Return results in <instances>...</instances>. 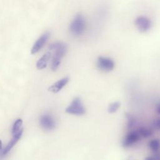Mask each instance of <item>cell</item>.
<instances>
[{
    "instance_id": "obj_5",
    "label": "cell",
    "mask_w": 160,
    "mask_h": 160,
    "mask_svg": "<svg viewBox=\"0 0 160 160\" xmlns=\"http://www.w3.org/2000/svg\"><path fill=\"white\" fill-rule=\"evenodd\" d=\"M134 24L141 32L148 31L152 27V22L149 18L144 16H139L135 19Z\"/></svg>"
},
{
    "instance_id": "obj_12",
    "label": "cell",
    "mask_w": 160,
    "mask_h": 160,
    "mask_svg": "<svg viewBox=\"0 0 160 160\" xmlns=\"http://www.w3.org/2000/svg\"><path fill=\"white\" fill-rule=\"evenodd\" d=\"M138 132L141 137H142L144 138H149L153 134L152 129L147 127H140L138 129Z\"/></svg>"
},
{
    "instance_id": "obj_6",
    "label": "cell",
    "mask_w": 160,
    "mask_h": 160,
    "mask_svg": "<svg viewBox=\"0 0 160 160\" xmlns=\"http://www.w3.org/2000/svg\"><path fill=\"white\" fill-rule=\"evenodd\" d=\"M141 139V136L138 131H132L128 133L122 141V146L124 148H129L136 142Z\"/></svg>"
},
{
    "instance_id": "obj_16",
    "label": "cell",
    "mask_w": 160,
    "mask_h": 160,
    "mask_svg": "<svg viewBox=\"0 0 160 160\" xmlns=\"http://www.w3.org/2000/svg\"><path fill=\"white\" fill-rule=\"evenodd\" d=\"M22 125V120L21 119H18L17 120H16L12 127L11 132L12 134H14L18 132L21 129Z\"/></svg>"
},
{
    "instance_id": "obj_2",
    "label": "cell",
    "mask_w": 160,
    "mask_h": 160,
    "mask_svg": "<svg viewBox=\"0 0 160 160\" xmlns=\"http://www.w3.org/2000/svg\"><path fill=\"white\" fill-rule=\"evenodd\" d=\"M86 28V21L83 15L77 14L71 22L69 29L75 36H80L84 33Z\"/></svg>"
},
{
    "instance_id": "obj_15",
    "label": "cell",
    "mask_w": 160,
    "mask_h": 160,
    "mask_svg": "<svg viewBox=\"0 0 160 160\" xmlns=\"http://www.w3.org/2000/svg\"><path fill=\"white\" fill-rule=\"evenodd\" d=\"M149 148L153 151H158L160 149V140L159 139H151L149 142Z\"/></svg>"
},
{
    "instance_id": "obj_18",
    "label": "cell",
    "mask_w": 160,
    "mask_h": 160,
    "mask_svg": "<svg viewBox=\"0 0 160 160\" xmlns=\"http://www.w3.org/2000/svg\"><path fill=\"white\" fill-rule=\"evenodd\" d=\"M156 111H157V112H158V114H160V104H159L158 106H157V108H156Z\"/></svg>"
},
{
    "instance_id": "obj_3",
    "label": "cell",
    "mask_w": 160,
    "mask_h": 160,
    "mask_svg": "<svg viewBox=\"0 0 160 160\" xmlns=\"http://www.w3.org/2000/svg\"><path fill=\"white\" fill-rule=\"evenodd\" d=\"M65 111L66 113L71 115L82 116L86 113V110L81 98L76 97L74 98L70 104L66 107Z\"/></svg>"
},
{
    "instance_id": "obj_19",
    "label": "cell",
    "mask_w": 160,
    "mask_h": 160,
    "mask_svg": "<svg viewBox=\"0 0 160 160\" xmlns=\"http://www.w3.org/2000/svg\"><path fill=\"white\" fill-rule=\"evenodd\" d=\"M144 160H154V158L151 156H148L144 159Z\"/></svg>"
},
{
    "instance_id": "obj_10",
    "label": "cell",
    "mask_w": 160,
    "mask_h": 160,
    "mask_svg": "<svg viewBox=\"0 0 160 160\" xmlns=\"http://www.w3.org/2000/svg\"><path fill=\"white\" fill-rule=\"evenodd\" d=\"M49 38V33L47 32L42 34L34 43L32 49H31V53L35 54L38 52L46 44L48 39Z\"/></svg>"
},
{
    "instance_id": "obj_9",
    "label": "cell",
    "mask_w": 160,
    "mask_h": 160,
    "mask_svg": "<svg viewBox=\"0 0 160 160\" xmlns=\"http://www.w3.org/2000/svg\"><path fill=\"white\" fill-rule=\"evenodd\" d=\"M69 78L68 76H66L64 78H61V79L58 80L51 86L49 87L48 90L53 93H57L60 91L69 82Z\"/></svg>"
},
{
    "instance_id": "obj_7",
    "label": "cell",
    "mask_w": 160,
    "mask_h": 160,
    "mask_svg": "<svg viewBox=\"0 0 160 160\" xmlns=\"http://www.w3.org/2000/svg\"><path fill=\"white\" fill-rule=\"evenodd\" d=\"M22 134V129H21L18 132L13 134V137L12 139L8 142V144L3 149H1L0 151V160L9 153V152L11 150V149L14 147V146L21 139Z\"/></svg>"
},
{
    "instance_id": "obj_14",
    "label": "cell",
    "mask_w": 160,
    "mask_h": 160,
    "mask_svg": "<svg viewBox=\"0 0 160 160\" xmlns=\"http://www.w3.org/2000/svg\"><path fill=\"white\" fill-rule=\"evenodd\" d=\"M125 117L127 121V128H131L132 127H133L134 126V124H136V119L133 117V116L130 114L129 112H126L125 113Z\"/></svg>"
},
{
    "instance_id": "obj_4",
    "label": "cell",
    "mask_w": 160,
    "mask_h": 160,
    "mask_svg": "<svg viewBox=\"0 0 160 160\" xmlns=\"http://www.w3.org/2000/svg\"><path fill=\"white\" fill-rule=\"evenodd\" d=\"M97 66L98 69L104 72L112 71L115 66L114 61L110 58L99 56L97 59Z\"/></svg>"
},
{
    "instance_id": "obj_11",
    "label": "cell",
    "mask_w": 160,
    "mask_h": 160,
    "mask_svg": "<svg viewBox=\"0 0 160 160\" xmlns=\"http://www.w3.org/2000/svg\"><path fill=\"white\" fill-rule=\"evenodd\" d=\"M51 56V53L50 52H48L44 54L37 62L36 68L38 69H42L47 66L48 62L50 59Z\"/></svg>"
},
{
    "instance_id": "obj_17",
    "label": "cell",
    "mask_w": 160,
    "mask_h": 160,
    "mask_svg": "<svg viewBox=\"0 0 160 160\" xmlns=\"http://www.w3.org/2000/svg\"><path fill=\"white\" fill-rule=\"evenodd\" d=\"M153 125L156 129L160 130V118L154 120L153 122Z\"/></svg>"
},
{
    "instance_id": "obj_1",
    "label": "cell",
    "mask_w": 160,
    "mask_h": 160,
    "mask_svg": "<svg viewBox=\"0 0 160 160\" xmlns=\"http://www.w3.org/2000/svg\"><path fill=\"white\" fill-rule=\"evenodd\" d=\"M49 48L50 49L55 51L54 54L52 57L51 69L52 71H56L61 64V59L66 52L67 47L66 44L61 42H56L51 44Z\"/></svg>"
},
{
    "instance_id": "obj_8",
    "label": "cell",
    "mask_w": 160,
    "mask_h": 160,
    "mask_svg": "<svg viewBox=\"0 0 160 160\" xmlns=\"http://www.w3.org/2000/svg\"><path fill=\"white\" fill-rule=\"evenodd\" d=\"M40 124L46 130H52L56 127V122L54 118L48 114L42 115L39 119Z\"/></svg>"
},
{
    "instance_id": "obj_20",
    "label": "cell",
    "mask_w": 160,
    "mask_h": 160,
    "mask_svg": "<svg viewBox=\"0 0 160 160\" xmlns=\"http://www.w3.org/2000/svg\"><path fill=\"white\" fill-rule=\"evenodd\" d=\"M2 143L1 140L0 139V151L2 149Z\"/></svg>"
},
{
    "instance_id": "obj_13",
    "label": "cell",
    "mask_w": 160,
    "mask_h": 160,
    "mask_svg": "<svg viewBox=\"0 0 160 160\" xmlns=\"http://www.w3.org/2000/svg\"><path fill=\"white\" fill-rule=\"evenodd\" d=\"M121 107V102L119 101H114L110 103L108 107V111L110 114L115 113Z\"/></svg>"
}]
</instances>
